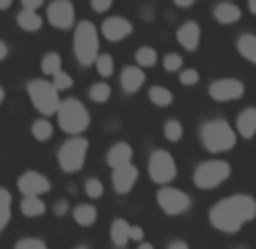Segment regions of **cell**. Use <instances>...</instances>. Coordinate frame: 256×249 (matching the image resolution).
<instances>
[{"label": "cell", "mask_w": 256, "mask_h": 249, "mask_svg": "<svg viewBox=\"0 0 256 249\" xmlns=\"http://www.w3.org/2000/svg\"><path fill=\"white\" fill-rule=\"evenodd\" d=\"M72 50L75 57L82 66H91L100 57V36H98V28L91 20H82L75 28V36H72Z\"/></svg>", "instance_id": "cell-3"}, {"label": "cell", "mask_w": 256, "mask_h": 249, "mask_svg": "<svg viewBox=\"0 0 256 249\" xmlns=\"http://www.w3.org/2000/svg\"><path fill=\"white\" fill-rule=\"evenodd\" d=\"M86 152H88V140L84 136H72L66 143L59 148V168L64 172H80L84 168L86 161Z\"/></svg>", "instance_id": "cell-7"}, {"label": "cell", "mask_w": 256, "mask_h": 249, "mask_svg": "<svg viewBox=\"0 0 256 249\" xmlns=\"http://www.w3.org/2000/svg\"><path fill=\"white\" fill-rule=\"evenodd\" d=\"M41 70L50 77H54L57 72H62V54L59 52H46V57L41 59Z\"/></svg>", "instance_id": "cell-26"}, {"label": "cell", "mask_w": 256, "mask_h": 249, "mask_svg": "<svg viewBox=\"0 0 256 249\" xmlns=\"http://www.w3.org/2000/svg\"><path fill=\"white\" fill-rule=\"evenodd\" d=\"M156 50L150 48V46H140L138 50H136V64H138V68H150L156 64Z\"/></svg>", "instance_id": "cell-28"}, {"label": "cell", "mask_w": 256, "mask_h": 249, "mask_svg": "<svg viewBox=\"0 0 256 249\" xmlns=\"http://www.w3.org/2000/svg\"><path fill=\"white\" fill-rule=\"evenodd\" d=\"M20 213H23L25 218H41L46 213L44 200H39V197H25V200L20 202Z\"/></svg>", "instance_id": "cell-24"}, {"label": "cell", "mask_w": 256, "mask_h": 249, "mask_svg": "<svg viewBox=\"0 0 256 249\" xmlns=\"http://www.w3.org/2000/svg\"><path fill=\"white\" fill-rule=\"evenodd\" d=\"M96 70L100 77H112L114 75V59L112 54H100L96 62Z\"/></svg>", "instance_id": "cell-32"}, {"label": "cell", "mask_w": 256, "mask_h": 249, "mask_svg": "<svg viewBox=\"0 0 256 249\" xmlns=\"http://www.w3.org/2000/svg\"><path fill=\"white\" fill-rule=\"evenodd\" d=\"M179 82H182L184 86H193V84L200 82V72L195 70V68H184V70L179 72Z\"/></svg>", "instance_id": "cell-36"}, {"label": "cell", "mask_w": 256, "mask_h": 249, "mask_svg": "<svg viewBox=\"0 0 256 249\" xmlns=\"http://www.w3.org/2000/svg\"><path fill=\"white\" fill-rule=\"evenodd\" d=\"M138 249H154V244H150V242H140V244H138Z\"/></svg>", "instance_id": "cell-46"}, {"label": "cell", "mask_w": 256, "mask_h": 249, "mask_svg": "<svg viewBox=\"0 0 256 249\" xmlns=\"http://www.w3.org/2000/svg\"><path fill=\"white\" fill-rule=\"evenodd\" d=\"M52 211H54V216H57V218H64L68 213V202L66 200H59L57 204L52 206Z\"/></svg>", "instance_id": "cell-38"}, {"label": "cell", "mask_w": 256, "mask_h": 249, "mask_svg": "<svg viewBox=\"0 0 256 249\" xmlns=\"http://www.w3.org/2000/svg\"><path fill=\"white\" fill-rule=\"evenodd\" d=\"M236 132L242 138H252L256 134V106H247L236 120Z\"/></svg>", "instance_id": "cell-18"}, {"label": "cell", "mask_w": 256, "mask_h": 249, "mask_svg": "<svg viewBox=\"0 0 256 249\" xmlns=\"http://www.w3.org/2000/svg\"><path fill=\"white\" fill-rule=\"evenodd\" d=\"M52 84H54V88L57 91H66V88H70L72 86V77L68 75V72H57V75L52 77Z\"/></svg>", "instance_id": "cell-37"}, {"label": "cell", "mask_w": 256, "mask_h": 249, "mask_svg": "<svg viewBox=\"0 0 256 249\" xmlns=\"http://www.w3.org/2000/svg\"><path fill=\"white\" fill-rule=\"evenodd\" d=\"M200 38H202V30H200V25L195 23V20H186L184 25H179L177 41L182 44V48H186V50L193 52V50H198Z\"/></svg>", "instance_id": "cell-15"}, {"label": "cell", "mask_w": 256, "mask_h": 249, "mask_svg": "<svg viewBox=\"0 0 256 249\" xmlns=\"http://www.w3.org/2000/svg\"><path fill=\"white\" fill-rule=\"evenodd\" d=\"M150 177L154 184H159L161 188L168 186L174 177H177V166H174V158L168 150H154L150 156Z\"/></svg>", "instance_id": "cell-8"}, {"label": "cell", "mask_w": 256, "mask_h": 249, "mask_svg": "<svg viewBox=\"0 0 256 249\" xmlns=\"http://www.w3.org/2000/svg\"><path fill=\"white\" fill-rule=\"evenodd\" d=\"M236 48L247 62L256 64V36L254 34H240L236 41Z\"/></svg>", "instance_id": "cell-23"}, {"label": "cell", "mask_w": 256, "mask_h": 249, "mask_svg": "<svg viewBox=\"0 0 256 249\" xmlns=\"http://www.w3.org/2000/svg\"><path fill=\"white\" fill-rule=\"evenodd\" d=\"M250 12L256 16V0H252V2H250Z\"/></svg>", "instance_id": "cell-47"}, {"label": "cell", "mask_w": 256, "mask_h": 249, "mask_svg": "<svg viewBox=\"0 0 256 249\" xmlns=\"http://www.w3.org/2000/svg\"><path fill=\"white\" fill-rule=\"evenodd\" d=\"M164 134L170 143H177V140H182V136H184V127H182L179 120H168V122L164 124Z\"/></svg>", "instance_id": "cell-31"}, {"label": "cell", "mask_w": 256, "mask_h": 249, "mask_svg": "<svg viewBox=\"0 0 256 249\" xmlns=\"http://www.w3.org/2000/svg\"><path fill=\"white\" fill-rule=\"evenodd\" d=\"M10 7H12L10 0H0V10H10Z\"/></svg>", "instance_id": "cell-45"}, {"label": "cell", "mask_w": 256, "mask_h": 249, "mask_svg": "<svg viewBox=\"0 0 256 249\" xmlns=\"http://www.w3.org/2000/svg\"><path fill=\"white\" fill-rule=\"evenodd\" d=\"M200 138L202 145L213 154L220 152H229V150L236 145V132L234 127L222 118H213L200 127Z\"/></svg>", "instance_id": "cell-2"}, {"label": "cell", "mask_w": 256, "mask_h": 249, "mask_svg": "<svg viewBox=\"0 0 256 249\" xmlns=\"http://www.w3.org/2000/svg\"><path fill=\"white\" fill-rule=\"evenodd\" d=\"M16 23L25 32H39L44 28V18L39 16V12H30V10H20L18 16H16Z\"/></svg>", "instance_id": "cell-20"}, {"label": "cell", "mask_w": 256, "mask_h": 249, "mask_svg": "<svg viewBox=\"0 0 256 249\" xmlns=\"http://www.w3.org/2000/svg\"><path fill=\"white\" fill-rule=\"evenodd\" d=\"M145 84V72L138 66H125L120 72V86L125 93H136Z\"/></svg>", "instance_id": "cell-17"}, {"label": "cell", "mask_w": 256, "mask_h": 249, "mask_svg": "<svg viewBox=\"0 0 256 249\" xmlns=\"http://www.w3.org/2000/svg\"><path fill=\"white\" fill-rule=\"evenodd\" d=\"M132 156H134V150H132L130 143H116L106 152V163H109V168L116 170V168H122V166H130Z\"/></svg>", "instance_id": "cell-16"}, {"label": "cell", "mask_w": 256, "mask_h": 249, "mask_svg": "<svg viewBox=\"0 0 256 249\" xmlns=\"http://www.w3.org/2000/svg\"><path fill=\"white\" fill-rule=\"evenodd\" d=\"M14 249H48V244L39 238H20L14 244Z\"/></svg>", "instance_id": "cell-35"}, {"label": "cell", "mask_w": 256, "mask_h": 249, "mask_svg": "<svg viewBox=\"0 0 256 249\" xmlns=\"http://www.w3.org/2000/svg\"><path fill=\"white\" fill-rule=\"evenodd\" d=\"M130 226L127 224V220H122V218H116L112 224V242L116 244V247H125L127 242H130Z\"/></svg>", "instance_id": "cell-22"}, {"label": "cell", "mask_w": 256, "mask_h": 249, "mask_svg": "<svg viewBox=\"0 0 256 249\" xmlns=\"http://www.w3.org/2000/svg\"><path fill=\"white\" fill-rule=\"evenodd\" d=\"M5 57H7V44L5 41H0V62H2Z\"/></svg>", "instance_id": "cell-43"}, {"label": "cell", "mask_w": 256, "mask_h": 249, "mask_svg": "<svg viewBox=\"0 0 256 249\" xmlns=\"http://www.w3.org/2000/svg\"><path fill=\"white\" fill-rule=\"evenodd\" d=\"M72 220L78 222L80 226H91L98 220V208L91 204H78L72 208Z\"/></svg>", "instance_id": "cell-21"}, {"label": "cell", "mask_w": 256, "mask_h": 249, "mask_svg": "<svg viewBox=\"0 0 256 249\" xmlns=\"http://www.w3.org/2000/svg\"><path fill=\"white\" fill-rule=\"evenodd\" d=\"M213 18L222 25H232L240 20V10H238L234 2H220V5L213 7Z\"/></svg>", "instance_id": "cell-19"}, {"label": "cell", "mask_w": 256, "mask_h": 249, "mask_svg": "<svg viewBox=\"0 0 256 249\" xmlns=\"http://www.w3.org/2000/svg\"><path fill=\"white\" fill-rule=\"evenodd\" d=\"M172 91L170 88H166V86H152L150 88V102L152 104H156V106H168V104H172Z\"/></svg>", "instance_id": "cell-27"}, {"label": "cell", "mask_w": 256, "mask_h": 249, "mask_svg": "<svg viewBox=\"0 0 256 249\" xmlns=\"http://www.w3.org/2000/svg\"><path fill=\"white\" fill-rule=\"evenodd\" d=\"M2 102H5V88L0 86V104H2Z\"/></svg>", "instance_id": "cell-48"}, {"label": "cell", "mask_w": 256, "mask_h": 249, "mask_svg": "<svg viewBox=\"0 0 256 249\" xmlns=\"http://www.w3.org/2000/svg\"><path fill=\"white\" fill-rule=\"evenodd\" d=\"M88 98H91L93 102H98V104H102V102H106L109 98H112V86L104 84V82L91 84V88H88Z\"/></svg>", "instance_id": "cell-29"}, {"label": "cell", "mask_w": 256, "mask_h": 249, "mask_svg": "<svg viewBox=\"0 0 256 249\" xmlns=\"http://www.w3.org/2000/svg\"><path fill=\"white\" fill-rule=\"evenodd\" d=\"M156 204L168 216H179V213H186L190 208V197L184 190H179V188L164 186L156 192Z\"/></svg>", "instance_id": "cell-9"}, {"label": "cell", "mask_w": 256, "mask_h": 249, "mask_svg": "<svg viewBox=\"0 0 256 249\" xmlns=\"http://www.w3.org/2000/svg\"><path fill=\"white\" fill-rule=\"evenodd\" d=\"M46 18H48L50 25H54V28L68 30L75 23V7H72V2H68V0H54V2L48 5V16H46Z\"/></svg>", "instance_id": "cell-11"}, {"label": "cell", "mask_w": 256, "mask_h": 249, "mask_svg": "<svg viewBox=\"0 0 256 249\" xmlns=\"http://www.w3.org/2000/svg\"><path fill=\"white\" fill-rule=\"evenodd\" d=\"M32 136L36 140H48L50 136H52V124H50L46 118L34 120L32 122Z\"/></svg>", "instance_id": "cell-30"}, {"label": "cell", "mask_w": 256, "mask_h": 249, "mask_svg": "<svg viewBox=\"0 0 256 249\" xmlns=\"http://www.w3.org/2000/svg\"><path fill=\"white\" fill-rule=\"evenodd\" d=\"M168 249H190V247L186 242H182V240H177V242H170Z\"/></svg>", "instance_id": "cell-42"}, {"label": "cell", "mask_w": 256, "mask_h": 249, "mask_svg": "<svg viewBox=\"0 0 256 249\" xmlns=\"http://www.w3.org/2000/svg\"><path fill=\"white\" fill-rule=\"evenodd\" d=\"M12 220V192L0 188V231L5 229Z\"/></svg>", "instance_id": "cell-25"}, {"label": "cell", "mask_w": 256, "mask_h": 249, "mask_svg": "<svg viewBox=\"0 0 256 249\" xmlns=\"http://www.w3.org/2000/svg\"><path fill=\"white\" fill-rule=\"evenodd\" d=\"M41 5H44L41 0H23V10H30V12H36Z\"/></svg>", "instance_id": "cell-41"}, {"label": "cell", "mask_w": 256, "mask_h": 249, "mask_svg": "<svg viewBox=\"0 0 256 249\" xmlns=\"http://www.w3.org/2000/svg\"><path fill=\"white\" fill-rule=\"evenodd\" d=\"M143 229H140V226L138 224H132L130 226V238L132 240H136V242H143Z\"/></svg>", "instance_id": "cell-39"}, {"label": "cell", "mask_w": 256, "mask_h": 249, "mask_svg": "<svg viewBox=\"0 0 256 249\" xmlns=\"http://www.w3.org/2000/svg\"><path fill=\"white\" fill-rule=\"evenodd\" d=\"M174 5L177 7H190L193 2H190V0H174Z\"/></svg>", "instance_id": "cell-44"}, {"label": "cell", "mask_w": 256, "mask_h": 249, "mask_svg": "<svg viewBox=\"0 0 256 249\" xmlns=\"http://www.w3.org/2000/svg\"><path fill=\"white\" fill-rule=\"evenodd\" d=\"M232 174V166L227 161H220V158H213V161H204L200 163L193 172V184L202 190H213L220 184H224Z\"/></svg>", "instance_id": "cell-6"}, {"label": "cell", "mask_w": 256, "mask_h": 249, "mask_svg": "<svg viewBox=\"0 0 256 249\" xmlns=\"http://www.w3.org/2000/svg\"><path fill=\"white\" fill-rule=\"evenodd\" d=\"M138 182V170L134 166H122V168H116L112 174V184H114V190L120 192V195H127L132 188L136 186Z\"/></svg>", "instance_id": "cell-14"}, {"label": "cell", "mask_w": 256, "mask_h": 249, "mask_svg": "<svg viewBox=\"0 0 256 249\" xmlns=\"http://www.w3.org/2000/svg\"><path fill=\"white\" fill-rule=\"evenodd\" d=\"M182 66H184V62H182V54H174V52H168L164 59V68L168 72H177L182 70Z\"/></svg>", "instance_id": "cell-34"}, {"label": "cell", "mask_w": 256, "mask_h": 249, "mask_svg": "<svg viewBox=\"0 0 256 249\" xmlns=\"http://www.w3.org/2000/svg\"><path fill=\"white\" fill-rule=\"evenodd\" d=\"M91 7L96 12H106V10H112V0H93Z\"/></svg>", "instance_id": "cell-40"}, {"label": "cell", "mask_w": 256, "mask_h": 249, "mask_svg": "<svg viewBox=\"0 0 256 249\" xmlns=\"http://www.w3.org/2000/svg\"><path fill=\"white\" fill-rule=\"evenodd\" d=\"M208 96L216 102H232L238 98L245 96V84L240 80H232V77H224V80H216L208 84Z\"/></svg>", "instance_id": "cell-10"}, {"label": "cell", "mask_w": 256, "mask_h": 249, "mask_svg": "<svg viewBox=\"0 0 256 249\" xmlns=\"http://www.w3.org/2000/svg\"><path fill=\"white\" fill-rule=\"evenodd\" d=\"M57 120H59V127H62L66 134H72V136H82V132H86V127L91 124L88 109L78 98H66V100H62L59 111H57Z\"/></svg>", "instance_id": "cell-4"}, {"label": "cell", "mask_w": 256, "mask_h": 249, "mask_svg": "<svg viewBox=\"0 0 256 249\" xmlns=\"http://www.w3.org/2000/svg\"><path fill=\"white\" fill-rule=\"evenodd\" d=\"M75 249H88V247H75Z\"/></svg>", "instance_id": "cell-49"}, {"label": "cell", "mask_w": 256, "mask_h": 249, "mask_svg": "<svg viewBox=\"0 0 256 249\" xmlns=\"http://www.w3.org/2000/svg\"><path fill=\"white\" fill-rule=\"evenodd\" d=\"M84 190H86V195L91 197V200H98V197H102V192H104V186H102L100 179L91 177V179H86V184H84Z\"/></svg>", "instance_id": "cell-33"}, {"label": "cell", "mask_w": 256, "mask_h": 249, "mask_svg": "<svg viewBox=\"0 0 256 249\" xmlns=\"http://www.w3.org/2000/svg\"><path fill=\"white\" fill-rule=\"evenodd\" d=\"M132 30H134V25L127 18H122V16H112V18H104V23H102V36H104L106 41H112V44H118V41H122L125 36H130Z\"/></svg>", "instance_id": "cell-13"}, {"label": "cell", "mask_w": 256, "mask_h": 249, "mask_svg": "<svg viewBox=\"0 0 256 249\" xmlns=\"http://www.w3.org/2000/svg\"><path fill=\"white\" fill-rule=\"evenodd\" d=\"M254 218H256V200L252 195H245V192L224 197L218 204H213L211 211H208L211 226L222 231V234H236Z\"/></svg>", "instance_id": "cell-1"}, {"label": "cell", "mask_w": 256, "mask_h": 249, "mask_svg": "<svg viewBox=\"0 0 256 249\" xmlns=\"http://www.w3.org/2000/svg\"><path fill=\"white\" fill-rule=\"evenodd\" d=\"M18 190L25 197H41L44 192L50 190V182L46 174L36 172V170H28L18 177Z\"/></svg>", "instance_id": "cell-12"}, {"label": "cell", "mask_w": 256, "mask_h": 249, "mask_svg": "<svg viewBox=\"0 0 256 249\" xmlns=\"http://www.w3.org/2000/svg\"><path fill=\"white\" fill-rule=\"evenodd\" d=\"M28 96L32 100L34 109L41 111L44 116H54L59 111V91L54 88L52 82L48 80H32L28 82Z\"/></svg>", "instance_id": "cell-5"}]
</instances>
